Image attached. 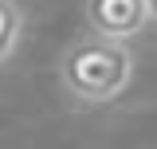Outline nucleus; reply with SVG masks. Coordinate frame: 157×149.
Here are the masks:
<instances>
[{
  "label": "nucleus",
  "mask_w": 157,
  "mask_h": 149,
  "mask_svg": "<svg viewBox=\"0 0 157 149\" xmlns=\"http://www.w3.org/2000/svg\"><path fill=\"white\" fill-rule=\"evenodd\" d=\"M145 8H149V20H157V0H145Z\"/></svg>",
  "instance_id": "4"
},
{
  "label": "nucleus",
  "mask_w": 157,
  "mask_h": 149,
  "mask_svg": "<svg viewBox=\"0 0 157 149\" xmlns=\"http://www.w3.org/2000/svg\"><path fill=\"white\" fill-rule=\"evenodd\" d=\"M24 32V12L16 0H0V63H8Z\"/></svg>",
  "instance_id": "3"
},
{
  "label": "nucleus",
  "mask_w": 157,
  "mask_h": 149,
  "mask_svg": "<svg viewBox=\"0 0 157 149\" xmlns=\"http://www.w3.org/2000/svg\"><path fill=\"white\" fill-rule=\"evenodd\" d=\"M59 78L71 90V98L102 106V102L122 98V90L130 86V78H134V55H130L126 43L102 39V36L90 32V36L75 39L63 51Z\"/></svg>",
  "instance_id": "1"
},
{
  "label": "nucleus",
  "mask_w": 157,
  "mask_h": 149,
  "mask_svg": "<svg viewBox=\"0 0 157 149\" xmlns=\"http://www.w3.org/2000/svg\"><path fill=\"white\" fill-rule=\"evenodd\" d=\"M145 20H149L145 0H86V24L102 39L126 43L145 28Z\"/></svg>",
  "instance_id": "2"
}]
</instances>
